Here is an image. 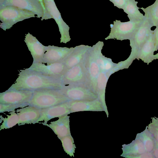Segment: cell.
I'll return each mask as SVG.
<instances>
[{
	"label": "cell",
	"mask_w": 158,
	"mask_h": 158,
	"mask_svg": "<svg viewBox=\"0 0 158 158\" xmlns=\"http://www.w3.org/2000/svg\"><path fill=\"white\" fill-rule=\"evenodd\" d=\"M16 111L19 117V126L38 123L40 117V109L31 106L18 109Z\"/></svg>",
	"instance_id": "obj_15"
},
{
	"label": "cell",
	"mask_w": 158,
	"mask_h": 158,
	"mask_svg": "<svg viewBox=\"0 0 158 158\" xmlns=\"http://www.w3.org/2000/svg\"><path fill=\"white\" fill-rule=\"evenodd\" d=\"M33 91L9 89L0 93V103L29 106Z\"/></svg>",
	"instance_id": "obj_5"
},
{
	"label": "cell",
	"mask_w": 158,
	"mask_h": 158,
	"mask_svg": "<svg viewBox=\"0 0 158 158\" xmlns=\"http://www.w3.org/2000/svg\"><path fill=\"white\" fill-rule=\"evenodd\" d=\"M24 107H25L24 106L22 105L0 103V112H11L15 110L16 109Z\"/></svg>",
	"instance_id": "obj_27"
},
{
	"label": "cell",
	"mask_w": 158,
	"mask_h": 158,
	"mask_svg": "<svg viewBox=\"0 0 158 158\" xmlns=\"http://www.w3.org/2000/svg\"><path fill=\"white\" fill-rule=\"evenodd\" d=\"M19 72L15 83L8 89L32 91L44 88L60 89L64 85L61 79L45 76L28 68L20 70Z\"/></svg>",
	"instance_id": "obj_1"
},
{
	"label": "cell",
	"mask_w": 158,
	"mask_h": 158,
	"mask_svg": "<svg viewBox=\"0 0 158 158\" xmlns=\"http://www.w3.org/2000/svg\"><path fill=\"white\" fill-rule=\"evenodd\" d=\"M152 153L154 158H158V144L156 142L154 149Z\"/></svg>",
	"instance_id": "obj_30"
},
{
	"label": "cell",
	"mask_w": 158,
	"mask_h": 158,
	"mask_svg": "<svg viewBox=\"0 0 158 158\" xmlns=\"http://www.w3.org/2000/svg\"><path fill=\"white\" fill-rule=\"evenodd\" d=\"M103 45V42L99 41L91 47V50L101 71L106 73L110 77L114 73L116 64L113 62L110 58L103 55L102 50Z\"/></svg>",
	"instance_id": "obj_11"
},
{
	"label": "cell",
	"mask_w": 158,
	"mask_h": 158,
	"mask_svg": "<svg viewBox=\"0 0 158 158\" xmlns=\"http://www.w3.org/2000/svg\"><path fill=\"white\" fill-rule=\"evenodd\" d=\"M136 136L143 143L147 152H152L154 149L156 141L153 136L148 131L147 126L143 131L138 133Z\"/></svg>",
	"instance_id": "obj_22"
},
{
	"label": "cell",
	"mask_w": 158,
	"mask_h": 158,
	"mask_svg": "<svg viewBox=\"0 0 158 158\" xmlns=\"http://www.w3.org/2000/svg\"><path fill=\"white\" fill-rule=\"evenodd\" d=\"M69 116L66 115L59 118L58 120L47 124L45 126L50 128L60 139L71 135L69 125Z\"/></svg>",
	"instance_id": "obj_16"
},
{
	"label": "cell",
	"mask_w": 158,
	"mask_h": 158,
	"mask_svg": "<svg viewBox=\"0 0 158 158\" xmlns=\"http://www.w3.org/2000/svg\"><path fill=\"white\" fill-rule=\"evenodd\" d=\"M138 2L135 0H127L123 9L124 12L127 15L130 21L134 22L143 21L145 19L143 15L141 13L137 6Z\"/></svg>",
	"instance_id": "obj_20"
},
{
	"label": "cell",
	"mask_w": 158,
	"mask_h": 158,
	"mask_svg": "<svg viewBox=\"0 0 158 158\" xmlns=\"http://www.w3.org/2000/svg\"><path fill=\"white\" fill-rule=\"evenodd\" d=\"M16 111L14 110L11 111L9 113L10 115H6L7 118H4L2 116H0V123L2 121H3L2 124L0 126V130L4 129H9L11 128L18 124L19 119V116L15 113Z\"/></svg>",
	"instance_id": "obj_23"
},
{
	"label": "cell",
	"mask_w": 158,
	"mask_h": 158,
	"mask_svg": "<svg viewBox=\"0 0 158 158\" xmlns=\"http://www.w3.org/2000/svg\"><path fill=\"white\" fill-rule=\"evenodd\" d=\"M92 47L81 45L75 47L73 52L64 61L67 69L70 68L83 62Z\"/></svg>",
	"instance_id": "obj_19"
},
{
	"label": "cell",
	"mask_w": 158,
	"mask_h": 158,
	"mask_svg": "<svg viewBox=\"0 0 158 158\" xmlns=\"http://www.w3.org/2000/svg\"><path fill=\"white\" fill-rule=\"evenodd\" d=\"M156 27L153 31L155 51L158 49V26Z\"/></svg>",
	"instance_id": "obj_29"
},
{
	"label": "cell",
	"mask_w": 158,
	"mask_h": 158,
	"mask_svg": "<svg viewBox=\"0 0 158 158\" xmlns=\"http://www.w3.org/2000/svg\"><path fill=\"white\" fill-rule=\"evenodd\" d=\"M145 13L144 16L152 27L158 26V0L152 5L146 7L139 8Z\"/></svg>",
	"instance_id": "obj_21"
},
{
	"label": "cell",
	"mask_w": 158,
	"mask_h": 158,
	"mask_svg": "<svg viewBox=\"0 0 158 158\" xmlns=\"http://www.w3.org/2000/svg\"><path fill=\"white\" fill-rule=\"evenodd\" d=\"M70 101L59 89L44 88L33 91L29 106L41 109Z\"/></svg>",
	"instance_id": "obj_2"
},
{
	"label": "cell",
	"mask_w": 158,
	"mask_h": 158,
	"mask_svg": "<svg viewBox=\"0 0 158 158\" xmlns=\"http://www.w3.org/2000/svg\"><path fill=\"white\" fill-rule=\"evenodd\" d=\"M154 42L153 31L138 52L136 59L141 60L144 63L148 64L154 60Z\"/></svg>",
	"instance_id": "obj_18"
},
{
	"label": "cell",
	"mask_w": 158,
	"mask_h": 158,
	"mask_svg": "<svg viewBox=\"0 0 158 158\" xmlns=\"http://www.w3.org/2000/svg\"><path fill=\"white\" fill-rule=\"evenodd\" d=\"M147 126L156 142L158 144V117L152 118V122Z\"/></svg>",
	"instance_id": "obj_26"
},
{
	"label": "cell",
	"mask_w": 158,
	"mask_h": 158,
	"mask_svg": "<svg viewBox=\"0 0 158 158\" xmlns=\"http://www.w3.org/2000/svg\"><path fill=\"white\" fill-rule=\"evenodd\" d=\"M28 69L45 76L61 80L68 69L64 62L49 64L32 63Z\"/></svg>",
	"instance_id": "obj_6"
},
{
	"label": "cell",
	"mask_w": 158,
	"mask_h": 158,
	"mask_svg": "<svg viewBox=\"0 0 158 158\" xmlns=\"http://www.w3.org/2000/svg\"><path fill=\"white\" fill-rule=\"evenodd\" d=\"M59 89L71 101H92L98 98L97 94L86 83L64 85Z\"/></svg>",
	"instance_id": "obj_4"
},
{
	"label": "cell",
	"mask_w": 158,
	"mask_h": 158,
	"mask_svg": "<svg viewBox=\"0 0 158 158\" xmlns=\"http://www.w3.org/2000/svg\"><path fill=\"white\" fill-rule=\"evenodd\" d=\"M112 2L114 6L119 9L124 8L127 3V0H109Z\"/></svg>",
	"instance_id": "obj_28"
},
{
	"label": "cell",
	"mask_w": 158,
	"mask_h": 158,
	"mask_svg": "<svg viewBox=\"0 0 158 158\" xmlns=\"http://www.w3.org/2000/svg\"><path fill=\"white\" fill-rule=\"evenodd\" d=\"M137 54V52L131 50L130 55L127 60L116 64L114 69V72H116L124 69H128L132 64L133 61L136 59Z\"/></svg>",
	"instance_id": "obj_25"
},
{
	"label": "cell",
	"mask_w": 158,
	"mask_h": 158,
	"mask_svg": "<svg viewBox=\"0 0 158 158\" xmlns=\"http://www.w3.org/2000/svg\"><path fill=\"white\" fill-rule=\"evenodd\" d=\"M152 27L145 19L139 26L132 38L130 40V45L133 49L138 52L143 45L152 31Z\"/></svg>",
	"instance_id": "obj_12"
},
{
	"label": "cell",
	"mask_w": 158,
	"mask_h": 158,
	"mask_svg": "<svg viewBox=\"0 0 158 158\" xmlns=\"http://www.w3.org/2000/svg\"><path fill=\"white\" fill-rule=\"evenodd\" d=\"M153 59L154 60L158 59V53L154 55Z\"/></svg>",
	"instance_id": "obj_31"
},
{
	"label": "cell",
	"mask_w": 158,
	"mask_h": 158,
	"mask_svg": "<svg viewBox=\"0 0 158 158\" xmlns=\"http://www.w3.org/2000/svg\"><path fill=\"white\" fill-rule=\"evenodd\" d=\"M64 151L71 156H74L76 147L71 135L64 137L60 139Z\"/></svg>",
	"instance_id": "obj_24"
},
{
	"label": "cell",
	"mask_w": 158,
	"mask_h": 158,
	"mask_svg": "<svg viewBox=\"0 0 158 158\" xmlns=\"http://www.w3.org/2000/svg\"><path fill=\"white\" fill-rule=\"evenodd\" d=\"M143 21L137 22L129 21L122 22L120 20H116L114 21L113 24H110V32L105 39H112L120 40H130L132 38Z\"/></svg>",
	"instance_id": "obj_3"
},
{
	"label": "cell",
	"mask_w": 158,
	"mask_h": 158,
	"mask_svg": "<svg viewBox=\"0 0 158 158\" xmlns=\"http://www.w3.org/2000/svg\"><path fill=\"white\" fill-rule=\"evenodd\" d=\"M61 80L63 85L86 83V72L84 61L67 69Z\"/></svg>",
	"instance_id": "obj_9"
},
{
	"label": "cell",
	"mask_w": 158,
	"mask_h": 158,
	"mask_svg": "<svg viewBox=\"0 0 158 158\" xmlns=\"http://www.w3.org/2000/svg\"><path fill=\"white\" fill-rule=\"evenodd\" d=\"M70 101L40 109V117L37 123H39L40 121H44L39 123H42L43 125L45 126L48 121L52 118H59L70 114L71 113Z\"/></svg>",
	"instance_id": "obj_10"
},
{
	"label": "cell",
	"mask_w": 158,
	"mask_h": 158,
	"mask_svg": "<svg viewBox=\"0 0 158 158\" xmlns=\"http://www.w3.org/2000/svg\"><path fill=\"white\" fill-rule=\"evenodd\" d=\"M69 102L71 113L82 111H106L98 98L92 101H71Z\"/></svg>",
	"instance_id": "obj_14"
},
{
	"label": "cell",
	"mask_w": 158,
	"mask_h": 158,
	"mask_svg": "<svg viewBox=\"0 0 158 158\" xmlns=\"http://www.w3.org/2000/svg\"><path fill=\"white\" fill-rule=\"evenodd\" d=\"M91 48L88 51L84 60L86 72V84L96 93L97 80L101 70Z\"/></svg>",
	"instance_id": "obj_7"
},
{
	"label": "cell",
	"mask_w": 158,
	"mask_h": 158,
	"mask_svg": "<svg viewBox=\"0 0 158 158\" xmlns=\"http://www.w3.org/2000/svg\"><path fill=\"white\" fill-rule=\"evenodd\" d=\"M75 48L58 47L54 45L46 46V51L41 63L45 64L64 62Z\"/></svg>",
	"instance_id": "obj_8"
},
{
	"label": "cell",
	"mask_w": 158,
	"mask_h": 158,
	"mask_svg": "<svg viewBox=\"0 0 158 158\" xmlns=\"http://www.w3.org/2000/svg\"><path fill=\"white\" fill-rule=\"evenodd\" d=\"M24 41L33 58V63H41L46 50V46L43 45L36 38L28 33Z\"/></svg>",
	"instance_id": "obj_13"
},
{
	"label": "cell",
	"mask_w": 158,
	"mask_h": 158,
	"mask_svg": "<svg viewBox=\"0 0 158 158\" xmlns=\"http://www.w3.org/2000/svg\"><path fill=\"white\" fill-rule=\"evenodd\" d=\"M121 156L127 158H138L140 155L147 152L142 141L137 136L131 143L123 145Z\"/></svg>",
	"instance_id": "obj_17"
}]
</instances>
